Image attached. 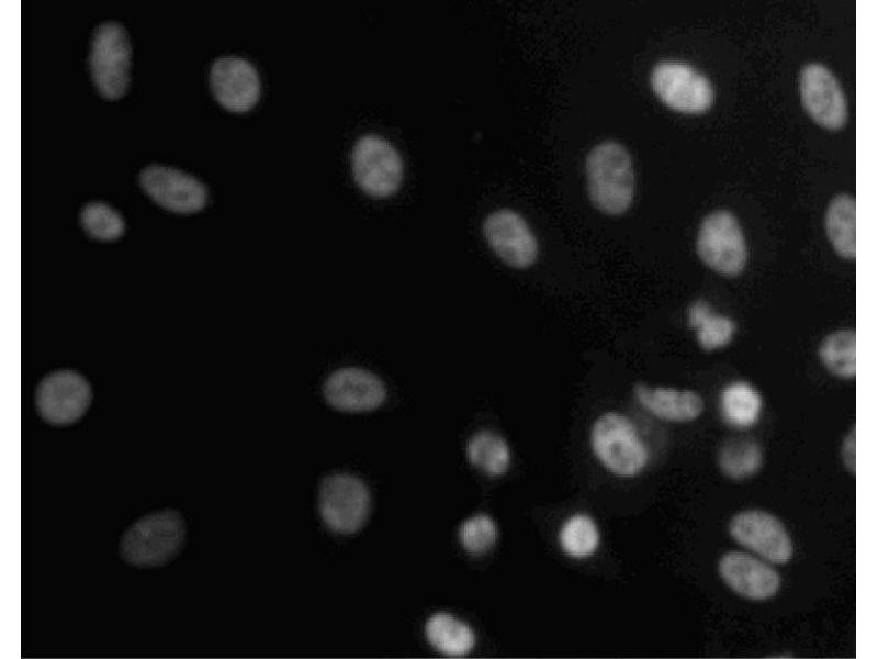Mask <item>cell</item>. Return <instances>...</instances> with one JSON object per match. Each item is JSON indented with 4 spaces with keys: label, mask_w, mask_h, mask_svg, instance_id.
Here are the masks:
<instances>
[{
    "label": "cell",
    "mask_w": 878,
    "mask_h": 659,
    "mask_svg": "<svg viewBox=\"0 0 878 659\" xmlns=\"http://www.w3.org/2000/svg\"><path fill=\"white\" fill-rule=\"evenodd\" d=\"M587 191L594 206L608 215H620L631 205L634 172L629 152L606 141L594 146L585 161Z\"/></svg>",
    "instance_id": "1"
},
{
    "label": "cell",
    "mask_w": 878,
    "mask_h": 659,
    "mask_svg": "<svg viewBox=\"0 0 878 659\" xmlns=\"http://www.w3.org/2000/svg\"><path fill=\"white\" fill-rule=\"evenodd\" d=\"M185 534V522L179 512L156 511L140 517L124 532L119 552L131 566L160 567L181 551Z\"/></svg>",
    "instance_id": "2"
},
{
    "label": "cell",
    "mask_w": 878,
    "mask_h": 659,
    "mask_svg": "<svg viewBox=\"0 0 878 659\" xmlns=\"http://www.w3.org/2000/svg\"><path fill=\"white\" fill-rule=\"evenodd\" d=\"M590 445L600 462L617 476H635L649 460L635 425L620 413L607 412L594 422Z\"/></svg>",
    "instance_id": "3"
},
{
    "label": "cell",
    "mask_w": 878,
    "mask_h": 659,
    "mask_svg": "<svg viewBox=\"0 0 878 659\" xmlns=\"http://www.w3.org/2000/svg\"><path fill=\"white\" fill-rule=\"evenodd\" d=\"M89 65L100 94L117 99L125 93L130 83L131 44L120 23L108 21L95 29Z\"/></svg>",
    "instance_id": "4"
},
{
    "label": "cell",
    "mask_w": 878,
    "mask_h": 659,
    "mask_svg": "<svg viewBox=\"0 0 878 659\" xmlns=\"http://www.w3.org/2000/svg\"><path fill=\"white\" fill-rule=\"evenodd\" d=\"M696 249L707 266L724 276L740 275L746 265L747 247L742 228L725 210L714 211L702 220Z\"/></svg>",
    "instance_id": "5"
},
{
    "label": "cell",
    "mask_w": 878,
    "mask_h": 659,
    "mask_svg": "<svg viewBox=\"0 0 878 659\" xmlns=\"http://www.w3.org/2000/svg\"><path fill=\"white\" fill-rule=\"evenodd\" d=\"M351 166L357 185L370 196L389 197L402 183L403 161L399 154L376 135H364L356 142Z\"/></svg>",
    "instance_id": "6"
},
{
    "label": "cell",
    "mask_w": 878,
    "mask_h": 659,
    "mask_svg": "<svg viewBox=\"0 0 878 659\" xmlns=\"http://www.w3.org/2000/svg\"><path fill=\"white\" fill-rule=\"evenodd\" d=\"M325 525L339 534H352L364 524L370 509L365 484L351 474L337 473L325 478L318 496Z\"/></svg>",
    "instance_id": "7"
},
{
    "label": "cell",
    "mask_w": 878,
    "mask_h": 659,
    "mask_svg": "<svg viewBox=\"0 0 878 659\" xmlns=\"http://www.w3.org/2000/svg\"><path fill=\"white\" fill-rule=\"evenodd\" d=\"M651 85L661 101L677 112L698 114L713 103L714 92L709 79L684 63H658L652 70Z\"/></svg>",
    "instance_id": "8"
},
{
    "label": "cell",
    "mask_w": 878,
    "mask_h": 659,
    "mask_svg": "<svg viewBox=\"0 0 878 659\" xmlns=\"http://www.w3.org/2000/svg\"><path fill=\"white\" fill-rule=\"evenodd\" d=\"M91 401L88 381L72 370H57L37 386L35 404L40 415L50 424L68 425L78 421Z\"/></svg>",
    "instance_id": "9"
},
{
    "label": "cell",
    "mask_w": 878,
    "mask_h": 659,
    "mask_svg": "<svg viewBox=\"0 0 878 659\" xmlns=\"http://www.w3.org/2000/svg\"><path fill=\"white\" fill-rule=\"evenodd\" d=\"M482 231L491 249L506 265L524 269L536 261L537 238L519 213L496 210L485 217Z\"/></svg>",
    "instance_id": "10"
},
{
    "label": "cell",
    "mask_w": 878,
    "mask_h": 659,
    "mask_svg": "<svg viewBox=\"0 0 878 659\" xmlns=\"http://www.w3.org/2000/svg\"><path fill=\"white\" fill-rule=\"evenodd\" d=\"M729 532L736 543L773 563H787L792 558L793 545L787 529L768 512H740L731 520Z\"/></svg>",
    "instance_id": "11"
},
{
    "label": "cell",
    "mask_w": 878,
    "mask_h": 659,
    "mask_svg": "<svg viewBox=\"0 0 878 659\" xmlns=\"http://www.w3.org/2000/svg\"><path fill=\"white\" fill-rule=\"evenodd\" d=\"M139 185L159 205L178 213H192L204 208L207 189L198 178L179 169L150 165L139 174Z\"/></svg>",
    "instance_id": "12"
},
{
    "label": "cell",
    "mask_w": 878,
    "mask_h": 659,
    "mask_svg": "<svg viewBox=\"0 0 878 659\" xmlns=\"http://www.w3.org/2000/svg\"><path fill=\"white\" fill-rule=\"evenodd\" d=\"M799 88L802 104L814 122L831 131L845 124L846 100L830 69L817 63L806 65L800 74Z\"/></svg>",
    "instance_id": "13"
},
{
    "label": "cell",
    "mask_w": 878,
    "mask_h": 659,
    "mask_svg": "<svg viewBox=\"0 0 878 659\" xmlns=\"http://www.w3.org/2000/svg\"><path fill=\"white\" fill-rule=\"evenodd\" d=\"M324 396L329 405L342 412H368L384 402L386 390L382 380L369 370L340 368L325 380Z\"/></svg>",
    "instance_id": "14"
},
{
    "label": "cell",
    "mask_w": 878,
    "mask_h": 659,
    "mask_svg": "<svg viewBox=\"0 0 878 659\" xmlns=\"http://www.w3.org/2000/svg\"><path fill=\"white\" fill-rule=\"evenodd\" d=\"M210 85L216 100L227 110H250L260 96V79L254 65L245 58H217L210 72Z\"/></svg>",
    "instance_id": "15"
},
{
    "label": "cell",
    "mask_w": 878,
    "mask_h": 659,
    "mask_svg": "<svg viewBox=\"0 0 878 659\" xmlns=\"http://www.w3.org/2000/svg\"><path fill=\"white\" fill-rule=\"evenodd\" d=\"M719 573L730 589L753 601L773 597L780 587V577L774 568L745 552L724 554L719 561Z\"/></svg>",
    "instance_id": "16"
},
{
    "label": "cell",
    "mask_w": 878,
    "mask_h": 659,
    "mask_svg": "<svg viewBox=\"0 0 878 659\" xmlns=\"http://www.w3.org/2000/svg\"><path fill=\"white\" fill-rule=\"evenodd\" d=\"M633 393L638 402L658 418L671 422H690L703 412L702 398L691 390L652 388L637 383Z\"/></svg>",
    "instance_id": "17"
},
{
    "label": "cell",
    "mask_w": 878,
    "mask_h": 659,
    "mask_svg": "<svg viewBox=\"0 0 878 659\" xmlns=\"http://www.w3.org/2000/svg\"><path fill=\"white\" fill-rule=\"evenodd\" d=\"M425 634L436 650L450 657L468 655L475 645L472 628L448 613L431 615L426 623Z\"/></svg>",
    "instance_id": "18"
},
{
    "label": "cell",
    "mask_w": 878,
    "mask_h": 659,
    "mask_svg": "<svg viewBox=\"0 0 878 659\" xmlns=\"http://www.w3.org/2000/svg\"><path fill=\"white\" fill-rule=\"evenodd\" d=\"M825 231L835 252L847 259L856 256V203L848 194L836 196L825 213Z\"/></svg>",
    "instance_id": "19"
},
{
    "label": "cell",
    "mask_w": 878,
    "mask_h": 659,
    "mask_svg": "<svg viewBox=\"0 0 878 659\" xmlns=\"http://www.w3.org/2000/svg\"><path fill=\"white\" fill-rule=\"evenodd\" d=\"M761 394L743 381L728 384L720 395L721 413L725 422L736 428L754 425L762 412Z\"/></svg>",
    "instance_id": "20"
},
{
    "label": "cell",
    "mask_w": 878,
    "mask_h": 659,
    "mask_svg": "<svg viewBox=\"0 0 878 659\" xmlns=\"http://www.w3.org/2000/svg\"><path fill=\"white\" fill-rule=\"evenodd\" d=\"M688 323L697 328L698 344L708 351L729 344L735 333L734 322L727 316L713 314L709 304L702 300L689 306Z\"/></svg>",
    "instance_id": "21"
},
{
    "label": "cell",
    "mask_w": 878,
    "mask_h": 659,
    "mask_svg": "<svg viewBox=\"0 0 878 659\" xmlns=\"http://www.w3.org/2000/svg\"><path fill=\"white\" fill-rule=\"evenodd\" d=\"M466 456L473 466L489 476L505 473L510 462L506 440L491 431H481L470 437Z\"/></svg>",
    "instance_id": "22"
},
{
    "label": "cell",
    "mask_w": 878,
    "mask_h": 659,
    "mask_svg": "<svg viewBox=\"0 0 878 659\" xmlns=\"http://www.w3.org/2000/svg\"><path fill=\"white\" fill-rule=\"evenodd\" d=\"M718 463L728 478L743 480L756 473L762 467V448L753 439H730L720 448Z\"/></svg>",
    "instance_id": "23"
},
{
    "label": "cell",
    "mask_w": 878,
    "mask_h": 659,
    "mask_svg": "<svg viewBox=\"0 0 878 659\" xmlns=\"http://www.w3.org/2000/svg\"><path fill=\"white\" fill-rule=\"evenodd\" d=\"M819 356L829 371L841 378L856 375V334L844 330L829 334L819 347Z\"/></svg>",
    "instance_id": "24"
},
{
    "label": "cell",
    "mask_w": 878,
    "mask_h": 659,
    "mask_svg": "<svg viewBox=\"0 0 878 659\" xmlns=\"http://www.w3.org/2000/svg\"><path fill=\"white\" fill-rule=\"evenodd\" d=\"M559 540L566 555L573 558L592 556L599 544V533L595 522L585 514L570 517L561 527Z\"/></svg>",
    "instance_id": "25"
},
{
    "label": "cell",
    "mask_w": 878,
    "mask_h": 659,
    "mask_svg": "<svg viewBox=\"0 0 878 659\" xmlns=\"http://www.w3.org/2000/svg\"><path fill=\"white\" fill-rule=\"evenodd\" d=\"M80 221L85 231L93 238L111 241L124 232L122 216L109 204L90 202L83 206Z\"/></svg>",
    "instance_id": "26"
},
{
    "label": "cell",
    "mask_w": 878,
    "mask_h": 659,
    "mask_svg": "<svg viewBox=\"0 0 878 659\" xmlns=\"http://www.w3.org/2000/svg\"><path fill=\"white\" fill-rule=\"evenodd\" d=\"M459 538L465 551L473 556H481L495 545L497 527L489 516L474 515L461 524Z\"/></svg>",
    "instance_id": "27"
},
{
    "label": "cell",
    "mask_w": 878,
    "mask_h": 659,
    "mask_svg": "<svg viewBox=\"0 0 878 659\" xmlns=\"http://www.w3.org/2000/svg\"><path fill=\"white\" fill-rule=\"evenodd\" d=\"M855 429L851 432L842 445V459L849 471L855 473Z\"/></svg>",
    "instance_id": "28"
}]
</instances>
